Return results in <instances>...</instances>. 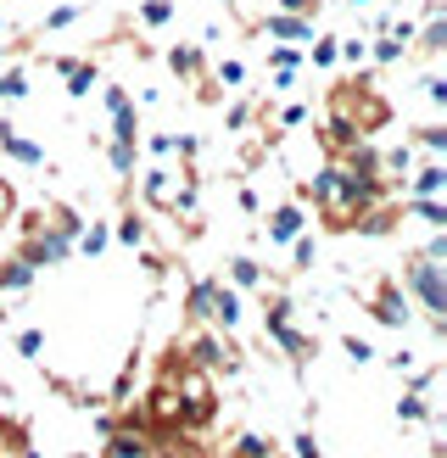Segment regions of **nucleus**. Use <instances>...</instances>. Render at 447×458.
I'll return each mask as SVG.
<instances>
[{"instance_id":"f8f14e48","label":"nucleus","mask_w":447,"mask_h":458,"mask_svg":"<svg viewBox=\"0 0 447 458\" xmlns=\"http://www.w3.org/2000/svg\"><path fill=\"white\" fill-rule=\"evenodd\" d=\"M213 274H196V280L185 285V302H179V308H185V318H190V325L196 330H213Z\"/></svg>"},{"instance_id":"4468645a","label":"nucleus","mask_w":447,"mask_h":458,"mask_svg":"<svg viewBox=\"0 0 447 458\" xmlns=\"http://www.w3.org/2000/svg\"><path fill=\"white\" fill-rule=\"evenodd\" d=\"M84 12H89L84 0H62V6H51V12H45V17L34 22V29H29V34H22V39H45V34H62V29H73V22H79Z\"/></svg>"},{"instance_id":"393cba45","label":"nucleus","mask_w":447,"mask_h":458,"mask_svg":"<svg viewBox=\"0 0 447 458\" xmlns=\"http://www.w3.org/2000/svg\"><path fill=\"white\" fill-rule=\"evenodd\" d=\"M263 62H268V73H302V67H308L302 45H268Z\"/></svg>"},{"instance_id":"f3484780","label":"nucleus","mask_w":447,"mask_h":458,"mask_svg":"<svg viewBox=\"0 0 447 458\" xmlns=\"http://www.w3.org/2000/svg\"><path fill=\"white\" fill-rule=\"evenodd\" d=\"M140 196H146V208H173V174L163 168V163H151L146 168V179H140Z\"/></svg>"},{"instance_id":"39448f33","label":"nucleus","mask_w":447,"mask_h":458,"mask_svg":"<svg viewBox=\"0 0 447 458\" xmlns=\"http://www.w3.org/2000/svg\"><path fill=\"white\" fill-rule=\"evenodd\" d=\"M358 308H364L380 330H409V318H414V302L402 296L397 274H375V285L358 291Z\"/></svg>"},{"instance_id":"bb28decb","label":"nucleus","mask_w":447,"mask_h":458,"mask_svg":"<svg viewBox=\"0 0 447 458\" xmlns=\"http://www.w3.org/2000/svg\"><path fill=\"white\" fill-rule=\"evenodd\" d=\"M335 51H342V34H313V39L302 45L308 67H335Z\"/></svg>"},{"instance_id":"7ed1b4c3","label":"nucleus","mask_w":447,"mask_h":458,"mask_svg":"<svg viewBox=\"0 0 447 458\" xmlns=\"http://www.w3.org/2000/svg\"><path fill=\"white\" fill-rule=\"evenodd\" d=\"M397 285H402V296H409V302H419V313L431 318V335L442 341V335H447V268L431 263L425 251H409V258H402Z\"/></svg>"},{"instance_id":"4c0bfd02","label":"nucleus","mask_w":447,"mask_h":458,"mask_svg":"<svg viewBox=\"0 0 447 458\" xmlns=\"http://www.w3.org/2000/svg\"><path fill=\"white\" fill-rule=\"evenodd\" d=\"M140 157H151V163H163V157H173V134H151V140L140 146Z\"/></svg>"},{"instance_id":"a211bd4d","label":"nucleus","mask_w":447,"mask_h":458,"mask_svg":"<svg viewBox=\"0 0 447 458\" xmlns=\"http://www.w3.org/2000/svg\"><path fill=\"white\" fill-rule=\"evenodd\" d=\"M112 241H118V246H129V251H140V246H146V213L134 208V201H123L118 224H112Z\"/></svg>"},{"instance_id":"c03bdc74","label":"nucleus","mask_w":447,"mask_h":458,"mask_svg":"<svg viewBox=\"0 0 447 458\" xmlns=\"http://www.w3.org/2000/svg\"><path fill=\"white\" fill-rule=\"evenodd\" d=\"M347 6H375V0H347Z\"/></svg>"},{"instance_id":"a18cd8bd","label":"nucleus","mask_w":447,"mask_h":458,"mask_svg":"<svg viewBox=\"0 0 447 458\" xmlns=\"http://www.w3.org/2000/svg\"><path fill=\"white\" fill-rule=\"evenodd\" d=\"M0 39H6V17H0Z\"/></svg>"},{"instance_id":"f257e3e1","label":"nucleus","mask_w":447,"mask_h":458,"mask_svg":"<svg viewBox=\"0 0 447 458\" xmlns=\"http://www.w3.org/2000/svg\"><path fill=\"white\" fill-rule=\"evenodd\" d=\"M325 112H330V118H347L364 140H375V134L392 123V101L380 96V84H375L369 67H347V73L325 89Z\"/></svg>"},{"instance_id":"9b49d317","label":"nucleus","mask_w":447,"mask_h":458,"mask_svg":"<svg viewBox=\"0 0 447 458\" xmlns=\"http://www.w3.org/2000/svg\"><path fill=\"white\" fill-rule=\"evenodd\" d=\"M257 34H268V45H308L313 39V22L285 17V12H263L257 17Z\"/></svg>"},{"instance_id":"6ab92c4d","label":"nucleus","mask_w":447,"mask_h":458,"mask_svg":"<svg viewBox=\"0 0 447 458\" xmlns=\"http://www.w3.org/2000/svg\"><path fill=\"white\" fill-rule=\"evenodd\" d=\"M280 453H285V447H280L274 437H263V430H240L224 458H280Z\"/></svg>"},{"instance_id":"a878e982","label":"nucleus","mask_w":447,"mask_h":458,"mask_svg":"<svg viewBox=\"0 0 447 458\" xmlns=\"http://www.w3.org/2000/svg\"><path fill=\"white\" fill-rule=\"evenodd\" d=\"M12 347H17V358L39 363V358H45V325H17V330H12Z\"/></svg>"},{"instance_id":"6e6552de","label":"nucleus","mask_w":447,"mask_h":458,"mask_svg":"<svg viewBox=\"0 0 447 458\" xmlns=\"http://www.w3.org/2000/svg\"><path fill=\"white\" fill-rule=\"evenodd\" d=\"M163 62H168V73L185 84V89H196L201 79H207V62H213V56H207V45L179 39V45H168V56H163Z\"/></svg>"},{"instance_id":"a19ab883","label":"nucleus","mask_w":447,"mask_h":458,"mask_svg":"<svg viewBox=\"0 0 447 458\" xmlns=\"http://www.w3.org/2000/svg\"><path fill=\"white\" fill-rule=\"evenodd\" d=\"M419 251H425L431 263H442V268H447V235H431V241H425Z\"/></svg>"},{"instance_id":"c9c22d12","label":"nucleus","mask_w":447,"mask_h":458,"mask_svg":"<svg viewBox=\"0 0 447 458\" xmlns=\"http://www.w3.org/2000/svg\"><path fill=\"white\" fill-rule=\"evenodd\" d=\"M274 6H280L285 17H302V22H313V17H319V6H325V0H274Z\"/></svg>"},{"instance_id":"c85d7f7f","label":"nucleus","mask_w":447,"mask_h":458,"mask_svg":"<svg viewBox=\"0 0 447 458\" xmlns=\"http://www.w3.org/2000/svg\"><path fill=\"white\" fill-rule=\"evenodd\" d=\"M402 56H409V45H402L397 34H375V39H369V62H375V67H397Z\"/></svg>"},{"instance_id":"58836bf2","label":"nucleus","mask_w":447,"mask_h":458,"mask_svg":"<svg viewBox=\"0 0 447 458\" xmlns=\"http://www.w3.org/2000/svg\"><path fill=\"white\" fill-rule=\"evenodd\" d=\"M386 369H397V375H414V369H419L414 347H397V352H386Z\"/></svg>"},{"instance_id":"7c9ffc66","label":"nucleus","mask_w":447,"mask_h":458,"mask_svg":"<svg viewBox=\"0 0 447 458\" xmlns=\"http://www.w3.org/2000/svg\"><path fill=\"white\" fill-rule=\"evenodd\" d=\"M402 218H419V224L442 229L447 224V201H409V196H402Z\"/></svg>"},{"instance_id":"1a4fd4ad","label":"nucleus","mask_w":447,"mask_h":458,"mask_svg":"<svg viewBox=\"0 0 447 458\" xmlns=\"http://www.w3.org/2000/svg\"><path fill=\"white\" fill-rule=\"evenodd\" d=\"M0 157H12V163H22V168H45V174H56V163L45 157V146H34L29 134H22L17 123H6V118H0Z\"/></svg>"},{"instance_id":"20e7f679","label":"nucleus","mask_w":447,"mask_h":458,"mask_svg":"<svg viewBox=\"0 0 447 458\" xmlns=\"http://www.w3.org/2000/svg\"><path fill=\"white\" fill-rule=\"evenodd\" d=\"M179 347H185L190 369H201V375H240V369H246V352L235 347V335L196 330V335H185V341H179Z\"/></svg>"},{"instance_id":"49530a36","label":"nucleus","mask_w":447,"mask_h":458,"mask_svg":"<svg viewBox=\"0 0 447 458\" xmlns=\"http://www.w3.org/2000/svg\"><path fill=\"white\" fill-rule=\"evenodd\" d=\"M0 229H6V224H0Z\"/></svg>"},{"instance_id":"79ce46f5","label":"nucleus","mask_w":447,"mask_h":458,"mask_svg":"<svg viewBox=\"0 0 447 458\" xmlns=\"http://www.w3.org/2000/svg\"><path fill=\"white\" fill-rule=\"evenodd\" d=\"M213 6H224V12H235V6H240V0H213Z\"/></svg>"},{"instance_id":"dca6fc26","label":"nucleus","mask_w":447,"mask_h":458,"mask_svg":"<svg viewBox=\"0 0 447 458\" xmlns=\"http://www.w3.org/2000/svg\"><path fill=\"white\" fill-rule=\"evenodd\" d=\"M34 84V62H6L0 67V106H17Z\"/></svg>"},{"instance_id":"412c9836","label":"nucleus","mask_w":447,"mask_h":458,"mask_svg":"<svg viewBox=\"0 0 447 458\" xmlns=\"http://www.w3.org/2000/svg\"><path fill=\"white\" fill-rule=\"evenodd\" d=\"M34 285V268L17 258V251H6L0 258V296H12V291H29Z\"/></svg>"},{"instance_id":"423d86ee","label":"nucleus","mask_w":447,"mask_h":458,"mask_svg":"<svg viewBox=\"0 0 447 458\" xmlns=\"http://www.w3.org/2000/svg\"><path fill=\"white\" fill-rule=\"evenodd\" d=\"M257 218H263V235H268V246H291V241H297L302 229H308V208H302L297 196L274 201V208H268V213H257Z\"/></svg>"},{"instance_id":"37998d69","label":"nucleus","mask_w":447,"mask_h":458,"mask_svg":"<svg viewBox=\"0 0 447 458\" xmlns=\"http://www.w3.org/2000/svg\"><path fill=\"white\" fill-rule=\"evenodd\" d=\"M0 325H6V296H0Z\"/></svg>"},{"instance_id":"473e14b6","label":"nucleus","mask_w":447,"mask_h":458,"mask_svg":"<svg viewBox=\"0 0 447 458\" xmlns=\"http://www.w3.org/2000/svg\"><path fill=\"white\" fill-rule=\"evenodd\" d=\"M308 268H313V229H302V235L291 241V280L308 274Z\"/></svg>"},{"instance_id":"0eeeda50","label":"nucleus","mask_w":447,"mask_h":458,"mask_svg":"<svg viewBox=\"0 0 447 458\" xmlns=\"http://www.w3.org/2000/svg\"><path fill=\"white\" fill-rule=\"evenodd\" d=\"M51 67L62 73L67 101H89V89L101 84V56H51Z\"/></svg>"},{"instance_id":"f704fd0d","label":"nucleus","mask_w":447,"mask_h":458,"mask_svg":"<svg viewBox=\"0 0 447 458\" xmlns=\"http://www.w3.org/2000/svg\"><path fill=\"white\" fill-rule=\"evenodd\" d=\"M335 62L364 67V62H369V39H364V34H347V39H342V51H335Z\"/></svg>"},{"instance_id":"aec40b11","label":"nucleus","mask_w":447,"mask_h":458,"mask_svg":"<svg viewBox=\"0 0 447 458\" xmlns=\"http://www.w3.org/2000/svg\"><path fill=\"white\" fill-rule=\"evenodd\" d=\"M397 425H402V430H414V425H431V397L409 386V392L397 397Z\"/></svg>"},{"instance_id":"c756f323","label":"nucleus","mask_w":447,"mask_h":458,"mask_svg":"<svg viewBox=\"0 0 447 458\" xmlns=\"http://www.w3.org/2000/svg\"><path fill=\"white\" fill-rule=\"evenodd\" d=\"M173 0H140V6H134V22H140V29H168L173 22Z\"/></svg>"},{"instance_id":"72a5a7b5","label":"nucleus","mask_w":447,"mask_h":458,"mask_svg":"<svg viewBox=\"0 0 447 458\" xmlns=\"http://www.w3.org/2000/svg\"><path fill=\"white\" fill-rule=\"evenodd\" d=\"M342 352H347L352 363H375V358H380V352H375V341H369V335H358V330L342 335Z\"/></svg>"},{"instance_id":"9d476101","label":"nucleus","mask_w":447,"mask_h":458,"mask_svg":"<svg viewBox=\"0 0 447 458\" xmlns=\"http://www.w3.org/2000/svg\"><path fill=\"white\" fill-rule=\"evenodd\" d=\"M442 191H447V163H414V174L402 179L409 201H442Z\"/></svg>"},{"instance_id":"5701e85b","label":"nucleus","mask_w":447,"mask_h":458,"mask_svg":"<svg viewBox=\"0 0 447 458\" xmlns=\"http://www.w3.org/2000/svg\"><path fill=\"white\" fill-rule=\"evenodd\" d=\"M207 79H213L218 89H246V62H240V56H213V62H207Z\"/></svg>"},{"instance_id":"cd10ccee","label":"nucleus","mask_w":447,"mask_h":458,"mask_svg":"<svg viewBox=\"0 0 447 458\" xmlns=\"http://www.w3.org/2000/svg\"><path fill=\"white\" fill-rule=\"evenodd\" d=\"M257 123V96H235L230 106H224V129L240 134V129H252Z\"/></svg>"},{"instance_id":"ddd939ff","label":"nucleus","mask_w":447,"mask_h":458,"mask_svg":"<svg viewBox=\"0 0 447 458\" xmlns=\"http://www.w3.org/2000/svg\"><path fill=\"white\" fill-rule=\"evenodd\" d=\"M213 330L218 335H235L240 330V291L224 285V280L213 285Z\"/></svg>"},{"instance_id":"2eb2a0df","label":"nucleus","mask_w":447,"mask_h":458,"mask_svg":"<svg viewBox=\"0 0 447 458\" xmlns=\"http://www.w3.org/2000/svg\"><path fill=\"white\" fill-rule=\"evenodd\" d=\"M224 274H230L224 285H235V291H263V274H268V268L252 258V251H235V258L224 263Z\"/></svg>"},{"instance_id":"4be33fe9","label":"nucleus","mask_w":447,"mask_h":458,"mask_svg":"<svg viewBox=\"0 0 447 458\" xmlns=\"http://www.w3.org/2000/svg\"><path fill=\"white\" fill-rule=\"evenodd\" d=\"M409 134H414V146H419L425 157H431V163H442V151H447V123H442V118H431V123H414Z\"/></svg>"},{"instance_id":"2f4dec72","label":"nucleus","mask_w":447,"mask_h":458,"mask_svg":"<svg viewBox=\"0 0 447 458\" xmlns=\"http://www.w3.org/2000/svg\"><path fill=\"white\" fill-rule=\"evenodd\" d=\"M419 101L442 118V112H447V79L442 73H419Z\"/></svg>"},{"instance_id":"b1692460","label":"nucleus","mask_w":447,"mask_h":458,"mask_svg":"<svg viewBox=\"0 0 447 458\" xmlns=\"http://www.w3.org/2000/svg\"><path fill=\"white\" fill-rule=\"evenodd\" d=\"M106 246H112V224H101V218H84V229H79L73 251H84V258H101Z\"/></svg>"},{"instance_id":"f03ea898","label":"nucleus","mask_w":447,"mask_h":458,"mask_svg":"<svg viewBox=\"0 0 447 458\" xmlns=\"http://www.w3.org/2000/svg\"><path fill=\"white\" fill-rule=\"evenodd\" d=\"M263 335L291 358V369H302V363L319 358V335H308L297 325V296H291L285 285H274V291L263 285Z\"/></svg>"},{"instance_id":"ea45409f","label":"nucleus","mask_w":447,"mask_h":458,"mask_svg":"<svg viewBox=\"0 0 447 458\" xmlns=\"http://www.w3.org/2000/svg\"><path fill=\"white\" fill-rule=\"evenodd\" d=\"M235 208H240L246 218H257V213H263V201H257V191H252V185H235Z\"/></svg>"},{"instance_id":"e433bc0d","label":"nucleus","mask_w":447,"mask_h":458,"mask_svg":"<svg viewBox=\"0 0 447 458\" xmlns=\"http://www.w3.org/2000/svg\"><path fill=\"white\" fill-rule=\"evenodd\" d=\"M291 458H325L319 437H313V430H297V437H291Z\"/></svg>"}]
</instances>
